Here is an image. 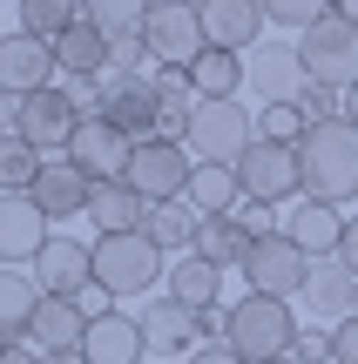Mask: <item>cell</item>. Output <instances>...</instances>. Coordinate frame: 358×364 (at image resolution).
<instances>
[{"label": "cell", "mask_w": 358, "mask_h": 364, "mask_svg": "<svg viewBox=\"0 0 358 364\" xmlns=\"http://www.w3.org/2000/svg\"><path fill=\"white\" fill-rule=\"evenodd\" d=\"M189 364H243V358L230 351V344H196V351H189Z\"/></svg>", "instance_id": "b9f144b4"}, {"label": "cell", "mask_w": 358, "mask_h": 364, "mask_svg": "<svg viewBox=\"0 0 358 364\" xmlns=\"http://www.w3.org/2000/svg\"><path fill=\"white\" fill-rule=\"evenodd\" d=\"M332 364H358V317L332 324Z\"/></svg>", "instance_id": "ab89813d"}, {"label": "cell", "mask_w": 358, "mask_h": 364, "mask_svg": "<svg viewBox=\"0 0 358 364\" xmlns=\"http://www.w3.org/2000/svg\"><path fill=\"white\" fill-rule=\"evenodd\" d=\"M189 81H196V102H237L243 88H251V61L230 48H203L196 68H189Z\"/></svg>", "instance_id": "484cf974"}, {"label": "cell", "mask_w": 358, "mask_h": 364, "mask_svg": "<svg viewBox=\"0 0 358 364\" xmlns=\"http://www.w3.org/2000/svg\"><path fill=\"white\" fill-rule=\"evenodd\" d=\"M27 196H34V209L48 223H68V216H88V196H95V182L75 169L68 156H48L41 162V176L27 182Z\"/></svg>", "instance_id": "2e32d148"}, {"label": "cell", "mask_w": 358, "mask_h": 364, "mask_svg": "<svg viewBox=\"0 0 358 364\" xmlns=\"http://www.w3.org/2000/svg\"><path fill=\"white\" fill-rule=\"evenodd\" d=\"M189 203H196V216H237V209H243L237 169H223V162H196V176H189Z\"/></svg>", "instance_id": "f1b7e54d"}, {"label": "cell", "mask_w": 358, "mask_h": 364, "mask_svg": "<svg viewBox=\"0 0 358 364\" xmlns=\"http://www.w3.org/2000/svg\"><path fill=\"white\" fill-rule=\"evenodd\" d=\"M48 250V216L34 196H0V263H34Z\"/></svg>", "instance_id": "44dd1931"}, {"label": "cell", "mask_w": 358, "mask_h": 364, "mask_svg": "<svg viewBox=\"0 0 358 364\" xmlns=\"http://www.w3.org/2000/svg\"><path fill=\"white\" fill-rule=\"evenodd\" d=\"M81 122H88V115H81V102L54 81V88H41V95H27V102H21V129H14V135L34 142L41 156H68V142H75Z\"/></svg>", "instance_id": "30bf717a"}, {"label": "cell", "mask_w": 358, "mask_h": 364, "mask_svg": "<svg viewBox=\"0 0 358 364\" xmlns=\"http://www.w3.org/2000/svg\"><path fill=\"white\" fill-rule=\"evenodd\" d=\"M237 223H243L251 236H278V230H270V203H243V209H237Z\"/></svg>", "instance_id": "60d3db41"}, {"label": "cell", "mask_w": 358, "mask_h": 364, "mask_svg": "<svg viewBox=\"0 0 358 364\" xmlns=\"http://www.w3.org/2000/svg\"><path fill=\"white\" fill-rule=\"evenodd\" d=\"M305 304H311V317H332V324L358 317V270L338 263V257H318L311 263V284H305Z\"/></svg>", "instance_id": "7402d4cb"}, {"label": "cell", "mask_w": 358, "mask_h": 364, "mask_svg": "<svg viewBox=\"0 0 358 364\" xmlns=\"http://www.w3.org/2000/svg\"><path fill=\"white\" fill-rule=\"evenodd\" d=\"M75 21H88V0H21V34L61 41Z\"/></svg>", "instance_id": "4dcf8cb0"}, {"label": "cell", "mask_w": 358, "mask_h": 364, "mask_svg": "<svg viewBox=\"0 0 358 364\" xmlns=\"http://www.w3.org/2000/svg\"><path fill=\"white\" fill-rule=\"evenodd\" d=\"M196 7H203V0H196Z\"/></svg>", "instance_id": "f907efd6"}, {"label": "cell", "mask_w": 358, "mask_h": 364, "mask_svg": "<svg viewBox=\"0 0 358 364\" xmlns=\"http://www.w3.org/2000/svg\"><path fill=\"white\" fill-rule=\"evenodd\" d=\"M0 41H7V34H0Z\"/></svg>", "instance_id": "816d5d0a"}, {"label": "cell", "mask_w": 358, "mask_h": 364, "mask_svg": "<svg viewBox=\"0 0 358 364\" xmlns=\"http://www.w3.org/2000/svg\"><path fill=\"white\" fill-rule=\"evenodd\" d=\"M298 54H305L311 81H325V88H338V95L358 88V21L352 14L332 7L318 27H305V34H298Z\"/></svg>", "instance_id": "5b68a950"}, {"label": "cell", "mask_w": 358, "mask_h": 364, "mask_svg": "<svg viewBox=\"0 0 358 364\" xmlns=\"http://www.w3.org/2000/svg\"><path fill=\"white\" fill-rule=\"evenodd\" d=\"M284 236H291L311 263H318V257H338V243H345V216H338L332 203H305V196H298V209L284 216Z\"/></svg>", "instance_id": "603a6c76"}, {"label": "cell", "mask_w": 358, "mask_h": 364, "mask_svg": "<svg viewBox=\"0 0 358 364\" xmlns=\"http://www.w3.org/2000/svg\"><path fill=\"white\" fill-rule=\"evenodd\" d=\"M34 311H41L34 270H0V344H27L34 338Z\"/></svg>", "instance_id": "4316f807"}, {"label": "cell", "mask_w": 358, "mask_h": 364, "mask_svg": "<svg viewBox=\"0 0 358 364\" xmlns=\"http://www.w3.org/2000/svg\"><path fill=\"white\" fill-rule=\"evenodd\" d=\"M251 243H257V236L243 230L237 216H203V230H196V243H189V257L216 263V270H243V257H251Z\"/></svg>", "instance_id": "83f0119b"}, {"label": "cell", "mask_w": 358, "mask_h": 364, "mask_svg": "<svg viewBox=\"0 0 358 364\" xmlns=\"http://www.w3.org/2000/svg\"><path fill=\"white\" fill-rule=\"evenodd\" d=\"M189 176H196V156H189L183 142H169V135H149V142H135L129 176H122V182H129L142 203H183Z\"/></svg>", "instance_id": "8992f818"}, {"label": "cell", "mask_w": 358, "mask_h": 364, "mask_svg": "<svg viewBox=\"0 0 358 364\" xmlns=\"http://www.w3.org/2000/svg\"><path fill=\"white\" fill-rule=\"evenodd\" d=\"M278 364H291V358H278Z\"/></svg>", "instance_id": "681fc988"}, {"label": "cell", "mask_w": 358, "mask_h": 364, "mask_svg": "<svg viewBox=\"0 0 358 364\" xmlns=\"http://www.w3.org/2000/svg\"><path fill=\"white\" fill-rule=\"evenodd\" d=\"M129 156H135V142L108 115H88L75 129V142H68V162H75L88 182H122V176H129Z\"/></svg>", "instance_id": "4fadbf2b"}, {"label": "cell", "mask_w": 358, "mask_h": 364, "mask_svg": "<svg viewBox=\"0 0 358 364\" xmlns=\"http://www.w3.org/2000/svg\"><path fill=\"white\" fill-rule=\"evenodd\" d=\"M305 54H298V41L291 48H284V41H264V48L251 54V88L264 95V108L270 102H298V95H305Z\"/></svg>", "instance_id": "ac0fdd59"}, {"label": "cell", "mask_w": 358, "mask_h": 364, "mask_svg": "<svg viewBox=\"0 0 358 364\" xmlns=\"http://www.w3.org/2000/svg\"><path fill=\"white\" fill-rule=\"evenodd\" d=\"M135 317H142V338H149V351H156V358H183V351H196V344H203V317L189 311V304H176L169 290H162L149 311H135Z\"/></svg>", "instance_id": "e0dca14e"}, {"label": "cell", "mask_w": 358, "mask_h": 364, "mask_svg": "<svg viewBox=\"0 0 358 364\" xmlns=\"http://www.w3.org/2000/svg\"><path fill=\"white\" fill-rule=\"evenodd\" d=\"M149 61H156V54H149V41H142V34H122V41H108V75H142Z\"/></svg>", "instance_id": "74e56055"}, {"label": "cell", "mask_w": 358, "mask_h": 364, "mask_svg": "<svg viewBox=\"0 0 358 364\" xmlns=\"http://www.w3.org/2000/svg\"><path fill=\"white\" fill-rule=\"evenodd\" d=\"M332 7H338V14H352V21H358V0H332Z\"/></svg>", "instance_id": "7dc6e473"}, {"label": "cell", "mask_w": 358, "mask_h": 364, "mask_svg": "<svg viewBox=\"0 0 358 364\" xmlns=\"http://www.w3.org/2000/svg\"><path fill=\"white\" fill-rule=\"evenodd\" d=\"M291 364H332V331H298V344H291Z\"/></svg>", "instance_id": "f35d334b"}, {"label": "cell", "mask_w": 358, "mask_h": 364, "mask_svg": "<svg viewBox=\"0 0 358 364\" xmlns=\"http://www.w3.org/2000/svg\"><path fill=\"white\" fill-rule=\"evenodd\" d=\"M345 122H352V129H358V88L345 95Z\"/></svg>", "instance_id": "bcb514c9"}, {"label": "cell", "mask_w": 358, "mask_h": 364, "mask_svg": "<svg viewBox=\"0 0 358 364\" xmlns=\"http://www.w3.org/2000/svg\"><path fill=\"white\" fill-rule=\"evenodd\" d=\"M243 284L257 290V297H305V284H311V257L291 243V236H257L251 243V257H243Z\"/></svg>", "instance_id": "52a82bcc"}, {"label": "cell", "mask_w": 358, "mask_h": 364, "mask_svg": "<svg viewBox=\"0 0 358 364\" xmlns=\"http://www.w3.org/2000/svg\"><path fill=\"white\" fill-rule=\"evenodd\" d=\"M88 304H75V297H41V311H34V351L41 358H68V351H81V338H88Z\"/></svg>", "instance_id": "d6986e66"}, {"label": "cell", "mask_w": 358, "mask_h": 364, "mask_svg": "<svg viewBox=\"0 0 358 364\" xmlns=\"http://www.w3.org/2000/svg\"><path fill=\"white\" fill-rule=\"evenodd\" d=\"M54 61H61V81H102L108 75V34L95 21H75L54 41Z\"/></svg>", "instance_id": "d4e9b609"}, {"label": "cell", "mask_w": 358, "mask_h": 364, "mask_svg": "<svg viewBox=\"0 0 358 364\" xmlns=\"http://www.w3.org/2000/svg\"><path fill=\"white\" fill-rule=\"evenodd\" d=\"M251 142H257V115L243 102H196V108H189L183 149L196 162H223V169H237V162L251 156Z\"/></svg>", "instance_id": "277c9868"}, {"label": "cell", "mask_w": 358, "mask_h": 364, "mask_svg": "<svg viewBox=\"0 0 358 364\" xmlns=\"http://www.w3.org/2000/svg\"><path fill=\"white\" fill-rule=\"evenodd\" d=\"M298 108H305V122H311V129H325V122H345V95H338V88H325V81H305Z\"/></svg>", "instance_id": "8d00e7d4"}, {"label": "cell", "mask_w": 358, "mask_h": 364, "mask_svg": "<svg viewBox=\"0 0 358 364\" xmlns=\"http://www.w3.org/2000/svg\"><path fill=\"white\" fill-rule=\"evenodd\" d=\"M34 284H41V297L95 304L102 297V284H95V243H81V236H48V250L34 257Z\"/></svg>", "instance_id": "ba28073f"}, {"label": "cell", "mask_w": 358, "mask_h": 364, "mask_svg": "<svg viewBox=\"0 0 358 364\" xmlns=\"http://www.w3.org/2000/svg\"><path fill=\"white\" fill-rule=\"evenodd\" d=\"M21 129V102H14V95H0V135H14Z\"/></svg>", "instance_id": "f6af8a7d"}, {"label": "cell", "mask_w": 358, "mask_h": 364, "mask_svg": "<svg viewBox=\"0 0 358 364\" xmlns=\"http://www.w3.org/2000/svg\"><path fill=\"white\" fill-rule=\"evenodd\" d=\"M41 149L21 142V135H0V196H27V182L41 176Z\"/></svg>", "instance_id": "d6a6232c"}, {"label": "cell", "mask_w": 358, "mask_h": 364, "mask_svg": "<svg viewBox=\"0 0 358 364\" xmlns=\"http://www.w3.org/2000/svg\"><path fill=\"white\" fill-rule=\"evenodd\" d=\"M156 277H169V250L149 230L95 236V284H102V297H142V290H156Z\"/></svg>", "instance_id": "3957f363"}, {"label": "cell", "mask_w": 358, "mask_h": 364, "mask_svg": "<svg viewBox=\"0 0 358 364\" xmlns=\"http://www.w3.org/2000/svg\"><path fill=\"white\" fill-rule=\"evenodd\" d=\"M88 223H95V236H135V230L149 223V203L129 189V182H95Z\"/></svg>", "instance_id": "cb8c5ba5"}, {"label": "cell", "mask_w": 358, "mask_h": 364, "mask_svg": "<svg viewBox=\"0 0 358 364\" xmlns=\"http://www.w3.org/2000/svg\"><path fill=\"white\" fill-rule=\"evenodd\" d=\"M298 331H305V324L291 317V304H284V297H257V290H243V297L230 304L223 344H230L243 364H278V358H291Z\"/></svg>", "instance_id": "7a4b0ae2"}, {"label": "cell", "mask_w": 358, "mask_h": 364, "mask_svg": "<svg viewBox=\"0 0 358 364\" xmlns=\"http://www.w3.org/2000/svg\"><path fill=\"white\" fill-rule=\"evenodd\" d=\"M142 41H149V54H156V68H196V54L210 48L203 7H196V0H156Z\"/></svg>", "instance_id": "9c48e42d"}, {"label": "cell", "mask_w": 358, "mask_h": 364, "mask_svg": "<svg viewBox=\"0 0 358 364\" xmlns=\"http://www.w3.org/2000/svg\"><path fill=\"white\" fill-rule=\"evenodd\" d=\"M149 14H156V0H88V21L102 27L108 41L142 34V27H149Z\"/></svg>", "instance_id": "836d02e7"}, {"label": "cell", "mask_w": 358, "mask_h": 364, "mask_svg": "<svg viewBox=\"0 0 358 364\" xmlns=\"http://www.w3.org/2000/svg\"><path fill=\"white\" fill-rule=\"evenodd\" d=\"M61 61H54V41H34V34H7L0 41V95L27 102V95L54 88Z\"/></svg>", "instance_id": "5bb4252c"}, {"label": "cell", "mask_w": 358, "mask_h": 364, "mask_svg": "<svg viewBox=\"0 0 358 364\" xmlns=\"http://www.w3.org/2000/svg\"><path fill=\"white\" fill-rule=\"evenodd\" d=\"M237 182H243V203H291L305 196V169H298V149L284 142H251V156L237 162Z\"/></svg>", "instance_id": "8fae6325"}, {"label": "cell", "mask_w": 358, "mask_h": 364, "mask_svg": "<svg viewBox=\"0 0 358 364\" xmlns=\"http://www.w3.org/2000/svg\"><path fill=\"white\" fill-rule=\"evenodd\" d=\"M0 364H48L34 344H0Z\"/></svg>", "instance_id": "7bdbcfd3"}, {"label": "cell", "mask_w": 358, "mask_h": 364, "mask_svg": "<svg viewBox=\"0 0 358 364\" xmlns=\"http://www.w3.org/2000/svg\"><path fill=\"white\" fill-rule=\"evenodd\" d=\"M311 135V122H305V108L298 102H270L264 115H257V142H284V149H298Z\"/></svg>", "instance_id": "e575fe53"}, {"label": "cell", "mask_w": 358, "mask_h": 364, "mask_svg": "<svg viewBox=\"0 0 358 364\" xmlns=\"http://www.w3.org/2000/svg\"><path fill=\"white\" fill-rule=\"evenodd\" d=\"M203 34H210V48H257L264 41V0H203Z\"/></svg>", "instance_id": "ffe728a7"}, {"label": "cell", "mask_w": 358, "mask_h": 364, "mask_svg": "<svg viewBox=\"0 0 358 364\" xmlns=\"http://www.w3.org/2000/svg\"><path fill=\"white\" fill-rule=\"evenodd\" d=\"M338 263L358 270V216H345V243H338Z\"/></svg>", "instance_id": "ee69618b"}, {"label": "cell", "mask_w": 358, "mask_h": 364, "mask_svg": "<svg viewBox=\"0 0 358 364\" xmlns=\"http://www.w3.org/2000/svg\"><path fill=\"white\" fill-rule=\"evenodd\" d=\"M48 364H88V358H81V351H68V358H48Z\"/></svg>", "instance_id": "c3c4849f"}, {"label": "cell", "mask_w": 358, "mask_h": 364, "mask_svg": "<svg viewBox=\"0 0 358 364\" xmlns=\"http://www.w3.org/2000/svg\"><path fill=\"white\" fill-rule=\"evenodd\" d=\"M298 169H305V203H352L358 196V129L352 122H325L298 142Z\"/></svg>", "instance_id": "6da1fadb"}, {"label": "cell", "mask_w": 358, "mask_h": 364, "mask_svg": "<svg viewBox=\"0 0 358 364\" xmlns=\"http://www.w3.org/2000/svg\"><path fill=\"white\" fill-rule=\"evenodd\" d=\"M95 115H108L129 142H149L162 129V95L149 75H102V108Z\"/></svg>", "instance_id": "7c38bea8"}, {"label": "cell", "mask_w": 358, "mask_h": 364, "mask_svg": "<svg viewBox=\"0 0 358 364\" xmlns=\"http://www.w3.org/2000/svg\"><path fill=\"white\" fill-rule=\"evenodd\" d=\"M325 14H332V0H264V21L270 27H298V34L318 27Z\"/></svg>", "instance_id": "d590c367"}, {"label": "cell", "mask_w": 358, "mask_h": 364, "mask_svg": "<svg viewBox=\"0 0 358 364\" xmlns=\"http://www.w3.org/2000/svg\"><path fill=\"white\" fill-rule=\"evenodd\" d=\"M81 358H88V364H142V358H149L142 317H135V311H108V304H102V311L88 317Z\"/></svg>", "instance_id": "9a60e30c"}, {"label": "cell", "mask_w": 358, "mask_h": 364, "mask_svg": "<svg viewBox=\"0 0 358 364\" xmlns=\"http://www.w3.org/2000/svg\"><path fill=\"white\" fill-rule=\"evenodd\" d=\"M169 297L189 304V311H216V304H223V270H216V263H203V257L169 263Z\"/></svg>", "instance_id": "f546056e"}, {"label": "cell", "mask_w": 358, "mask_h": 364, "mask_svg": "<svg viewBox=\"0 0 358 364\" xmlns=\"http://www.w3.org/2000/svg\"><path fill=\"white\" fill-rule=\"evenodd\" d=\"M149 236H156L162 250H189L196 243V230H203V216H196V203H149V223H142Z\"/></svg>", "instance_id": "1f68e13d"}]
</instances>
